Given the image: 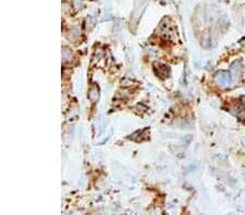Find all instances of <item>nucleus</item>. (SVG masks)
<instances>
[{
  "label": "nucleus",
  "mask_w": 245,
  "mask_h": 215,
  "mask_svg": "<svg viewBox=\"0 0 245 215\" xmlns=\"http://www.w3.org/2000/svg\"><path fill=\"white\" fill-rule=\"evenodd\" d=\"M230 81H231V76L228 72H218L217 74H216L215 82L218 86H220V87L228 86L229 83H230Z\"/></svg>",
  "instance_id": "nucleus-1"
}]
</instances>
